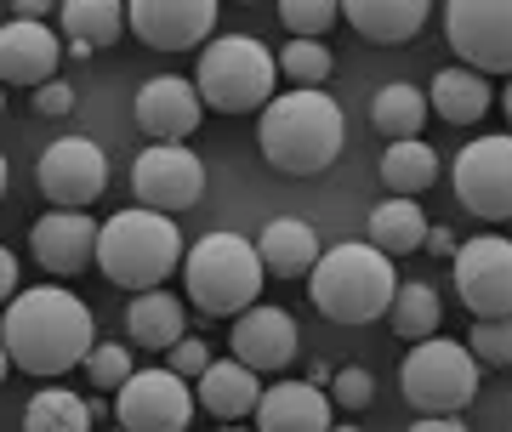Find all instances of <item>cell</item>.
<instances>
[{"instance_id":"obj_24","label":"cell","mask_w":512,"mask_h":432,"mask_svg":"<svg viewBox=\"0 0 512 432\" xmlns=\"http://www.w3.org/2000/svg\"><path fill=\"white\" fill-rule=\"evenodd\" d=\"M126 336L148 353H165L171 342H183V296H171V290H137L126 307Z\"/></svg>"},{"instance_id":"obj_2","label":"cell","mask_w":512,"mask_h":432,"mask_svg":"<svg viewBox=\"0 0 512 432\" xmlns=\"http://www.w3.org/2000/svg\"><path fill=\"white\" fill-rule=\"evenodd\" d=\"M342 143H348L342 103L325 86H291V91H279V97L262 103L256 148L285 177H319V171H330L336 154H342Z\"/></svg>"},{"instance_id":"obj_47","label":"cell","mask_w":512,"mask_h":432,"mask_svg":"<svg viewBox=\"0 0 512 432\" xmlns=\"http://www.w3.org/2000/svg\"><path fill=\"white\" fill-rule=\"evenodd\" d=\"M330 432H359V427H330Z\"/></svg>"},{"instance_id":"obj_11","label":"cell","mask_w":512,"mask_h":432,"mask_svg":"<svg viewBox=\"0 0 512 432\" xmlns=\"http://www.w3.org/2000/svg\"><path fill=\"white\" fill-rule=\"evenodd\" d=\"M35 188L52 199L57 211H86L109 188V154L92 137H57L35 160Z\"/></svg>"},{"instance_id":"obj_32","label":"cell","mask_w":512,"mask_h":432,"mask_svg":"<svg viewBox=\"0 0 512 432\" xmlns=\"http://www.w3.org/2000/svg\"><path fill=\"white\" fill-rule=\"evenodd\" d=\"M342 18V0H279V23L296 40H319L330 35V23Z\"/></svg>"},{"instance_id":"obj_13","label":"cell","mask_w":512,"mask_h":432,"mask_svg":"<svg viewBox=\"0 0 512 432\" xmlns=\"http://www.w3.org/2000/svg\"><path fill=\"white\" fill-rule=\"evenodd\" d=\"M456 199L478 222L512 216V137H473L456 154Z\"/></svg>"},{"instance_id":"obj_44","label":"cell","mask_w":512,"mask_h":432,"mask_svg":"<svg viewBox=\"0 0 512 432\" xmlns=\"http://www.w3.org/2000/svg\"><path fill=\"white\" fill-rule=\"evenodd\" d=\"M0 199H6V154H0Z\"/></svg>"},{"instance_id":"obj_33","label":"cell","mask_w":512,"mask_h":432,"mask_svg":"<svg viewBox=\"0 0 512 432\" xmlns=\"http://www.w3.org/2000/svg\"><path fill=\"white\" fill-rule=\"evenodd\" d=\"M131 370H137V353H131L126 342H92V353H86V376H92V387H103V393H114Z\"/></svg>"},{"instance_id":"obj_36","label":"cell","mask_w":512,"mask_h":432,"mask_svg":"<svg viewBox=\"0 0 512 432\" xmlns=\"http://www.w3.org/2000/svg\"><path fill=\"white\" fill-rule=\"evenodd\" d=\"M205 364H211V347H205L200 336H183V342L165 347V370H177L183 381H200Z\"/></svg>"},{"instance_id":"obj_5","label":"cell","mask_w":512,"mask_h":432,"mask_svg":"<svg viewBox=\"0 0 512 432\" xmlns=\"http://www.w3.org/2000/svg\"><path fill=\"white\" fill-rule=\"evenodd\" d=\"M262 256L245 234H205L188 245L183 256V290L188 307L205 313V319H239L245 307H256L262 296Z\"/></svg>"},{"instance_id":"obj_10","label":"cell","mask_w":512,"mask_h":432,"mask_svg":"<svg viewBox=\"0 0 512 432\" xmlns=\"http://www.w3.org/2000/svg\"><path fill=\"white\" fill-rule=\"evenodd\" d=\"M456 296L473 319H512V239L473 234L456 245Z\"/></svg>"},{"instance_id":"obj_34","label":"cell","mask_w":512,"mask_h":432,"mask_svg":"<svg viewBox=\"0 0 512 432\" xmlns=\"http://www.w3.org/2000/svg\"><path fill=\"white\" fill-rule=\"evenodd\" d=\"M467 353L490 370H507L512 364V319H473V336H467Z\"/></svg>"},{"instance_id":"obj_28","label":"cell","mask_w":512,"mask_h":432,"mask_svg":"<svg viewBox=\"0 0 512 432\" xmlns=\"http://www.w3.org/2000/svg\"><path fill=\"white\" fill-rule=\"evenodd\" d=\"M63 35L86 40L92 52L126 35V0H63Z\"/></svg>"},{"instance_id":"obj_6","label":"cell","mask_w":512,"mask_h":432,"mask_svg":"<svg viewBox=\"0 0 512 432\" xmlns=\"http://www.w3.org/2000/svg\"><path fill=\"white\" fill-rule=\"evenodd\" d=\"M274 52L251 35H217L200 46V69H194V91L205 108L217 114H262V103L274 97Z\"/></svg>"},{"instance_id":"obj_27","label":"cell","mask_w":512,"mask_h":432,"mask_svg":"<svg viewBox=\"0 0 512 432\" xmlns=\"http://www.w3.org/2000/svg\"><path fill=\"white\" fill-rule=\"evenodd\" d=\"M387 324H393V336H399V342H427V336H439V324H444L439 290L427 285V279L399 285V290H393V307H387Z\"/></svg>"},{"instance_id":"obj_14","label":"cell","mask_w":512,"mask_h":432,"mask_svg":"<svg viewBox=\"0 0 512 432\" xmlns=\"http://www.w3.org/2000/svg\"><path fill=\"white\" fill-rule=\"evenodd\" d=\"M126 29L148 52H194L217 29V0H126Z\"/></svg>"},{"instance_id":"obj_19","label":"cell","mask_w":512,"mask_h":432,"mask_svg":"<svg viewBox=\"0 0 512 432\" xmlns=\"http://www.w3.org/2000/svg\"><path fill=\"white\" fill-rule=\"evenodd\" d=\"M256 432H330V393L313 381H274L256 398Z\"/></svg>"},{"instance_id":"obj_16","label":"cell","mask_w":512,"mask_h":432,"mask_svg":"<svg viewBox=\"0 0 512 432\" xmlns=\"http://www.w3.org/2000/svg\"><path fill=\"white\" fill-rule=\"evenodd\" d=\"M205 120V103L194 80L183 74H154L143 91H137V131L148 143H188Z\"/></svg>"},{"instance_id":"obj_45","label":"cell","mask_w":512,"mask_h":432,"mask_svg":"<svg viewBox=\"0 0 512 432\" xmlns=\"http://www.w3.org/2000/svg\"><path fill=\"white\" fill-rule=\"evenodd\" d=\"M0 114H6V86H0Z\"/></svg>"},{"instance_id":"obj_31","label":"cell","mask_w":512,"mask_h":432,"mask_svg":"<svg viewBox=\"0 0 512 432\" xmlns=\"http://www.w3.org/2000/svg\"><path fill=\"white\" fill-rule=\"evenodd\" d=\"M279 74L285 80H296V86H319V80H330V69H336V57H330V46L325 40H285L279 46Z\"/></svg>"},{"instance_id":"obj_43","label":"cell","mask_w":512,"mask_h":432,"mask_svg":"<svg viewBox=\"0 0 512 432\" xmlns=\"http://www.w3.org/2000/svg\"><path fill=\"white\" fill-rule=\"evenodd\" d=\"M501 108H507V120H512V80H507V91H501Z\"/></svg>"},{"instance_id":"obj_4","label":"cell","mask_w":512,"mask_h":432,"mask_svg":"<svg viewBox=\"0 0 512 432\" xmlns=\"http://www.w3.org/2000/svg\"><path fill=\"white\" fill-rule=\"evenodd\" d=\"M97 268L103 279L120 290H160L171 273L183 268V234L165 211H148V205H131V211H114L109 222H97Z\"/></svg>"},{"instance_id":"obj_40","label":"cell","mask_w":512,"mask_h":432,"mask_svg":"<svg viewBox=\"0 0 512 432\" xmlns=\"http://www.w3.org/2000/svg\"><path fill=\"white\" fill-rule=\"evenodd\" d=\"M12 18H29V23H46V18H52V0H12Z\"/></svg>"},{"instance_id":"obj_39","label":"cell","mask_w":512,"mask_h":432,"mask_svg":"<svg viewBox=\"0 0 512 432\" xmlns=\"http://www.w3.org/2000/svg\"><path fill=\"white\" fill-rule=\"evenodd\" d=\"M421 251H433V256H456V234H450V228H427Z\"/></svg>"},{"instance_id":"obj_48","label":"cell","mask_w":512,"mask_h":432,"mask_svg":"<svg viewBox=\"0 0 512 432\" xmlns=\"http://www.w3.org/2000/svg\"><path fill=\"white\" fill-rule=\"evenodd\" d=\"M239 6H256V0H239Z\"/></svg>"},{"instance_id":"obj_12","label":"cell","mask_w":512,"mask_h":432,"mask_svg":"<svg viewBox=\"0 0 512 432\" xmlns=\"http://www.w3.org/2000/svg\"><path fill=\"white\" fill-rule=\"evenodd\" d=\"M131 194L148 211H188L205 194V160L188 143H148L131 160Z\"/></svg>"},{"instance_id":"obj_18","label":"cell","mask_w":512,"mask_h":432,"mask_svg":"<svg viewBox=\"0 0 512 432\" xmlns=\"http://www.w3.org/2000/svg\"><path fill=\"white\" fill-rule=\"evenodd\" d=\"M57 63H63V40L46 29V23L12 18L0 23V86H46L57 80Z\"/></svg>"},{"instance_id":"obj_41","label":"cell","mask_w":512,"mask_h":432,"mask_svg":"<svg viewBox=\"0 0 512 432\" xmlns=\"http://www.w3.org/2000/svg\"><path fill=\"white\" fill-rule=\"evenodd\" d=\"M410 432H467V427H461V415H421Z\"/></svg>"},{"instance_id":"obj_23","label":"cell","mask_w":512,"mask_h":432,"mask_svg":"<svg viewBox=\"0 0 512 432\" xmlns=\"http://www.w3.org/2000/svg\"><path fill=\"white\" fill-rule=\"evenodd\" d=\"M490 103H495L490 80L478 69H467V63L439 69L433 74V91H427V108H433L439 120H450V126H478V120L490 114Z\"/></svg>"},{"instance_id":"obj_15","label":"cell","mask_w":512,"mask_h":432,"mask_svg":"<svg viewBox=\"0 0 512 432\" xmlns=\"http://www.w3.org/2000/svg\"><path fill=\"white\" fill-rule=\"evenodd\" d=\"M228 342H234V359L256 376H279L285 364L302 353V330L285 307H245L228 330Z\"/></svg>"},{"instance_id":"obj_30","label":"cell","mask_w":512,"mask_h":432,"mask_svg":"<svg viewBox=\"0 0 512 432\" xmlns=\"http://www.w3.org/2000/svg\"><path fill=\"white\" fill-rule=\"evenodd\" d=\"M23 432H92V404L69 387H40L23 410Z\"/></svg>"},{"instance_id":"obj_20","label":"cell","mask_w":512,"mask_h":432,"mask_svg":"<svg viewBox=\"0 0 512 432\" xmlns=\"http://www.w3.org/2000/svg\"><path fill=\"white\" fill-rule=\"evenodd\" d=\"M256 398H262V376L245 370L239 359H211L200 370V381H194V404H200L205 415H217L222 427L239 421V415H251Z\"/></svg>"},{"instance_id":"obj_38","label":"cell","mask_w":512,"mask_h":432,"mask_svg":"<svg viewBox=\"0 0 512 432\" xmlns=\"http://www.w3.org/2000/svg\"><path fill=\"white\" fill-rule=\"evenodd\" d=\"M12 296H18V256L0 245V307L12 302Z\"/></svg>"},{"instance_id":"obj_29","label":"cell","mask_w":512,"mask_h":432,"mask_svg":"<svg viewBox=\"0 0 512 432\" xmlns=\"http://www.w3.org/2000/svg\"><path fill=\"white\" fill-rule=\"evenodd\" d=\"M370 126L382 131L387 143H404V137H421L427 126V91L416 86H382L376 91V103H370Z\"/></svg>"},{"instance_id":"obj_37","label":"cell","mask_w":512,"mask_h":432,"mask_svg":"<svg viewBox=\"0 0 512 432\" xmlns=\"http://www.w3.org/2000/svg\"><path fill=\"white\" fill-rule=\"evenodd\" d=\"M29 108L40 120H63V114H74V86L69 80H46V86L29 91Z\"/></svg>"},{"instance_id":"obj_17","label":"cell","mask_w":512,"mask_h":432,"mask_svg":"<svg viewBox=\"0 0 512 432\" xmlns=\"http://www.w3.org/2000/svg\"><path fill=\"white\" fill-rule=\"evenodd\" d=\"M29 256H35L52 279H74V273L92 268V256H97V222L86 211H57L52 205V211L29 228Z\"/></svg>"},{"instance_id":"obj_22","label":"cell","mask_w":512,"mask_h":432,"mask_svg":"<svg viewBox=\"0 0 512 432\" xmlns=\"http://www.w3.org/2000/svg\"><path fill=\"white\" fill-rule=\"evenodd\" d=\"M251 245L262 256V273H274V279H308L313 262H319V234L302 216H274Z\"/></svg>"},{"instance_id":"obj_46","label":"cell","mask_w":512,"mask_h":432,"mask_svg":"<svg viewBox=\"0 0 512 432\" xmlns=\"http://www.w3.org/2000/svg\"><path fill=\"white\" fill-rule=\"evenodd\" d=\"M222 432H245V427H234V421H228V427H222Z\"/></svg>"},{"instance_id":"obj_25","label":"cell","mask_w":512,"mask_h":432,"mask_svg":"<svg viewBox=\"0 0 512 432\" xmlns=\"http://www.w3.org/2000/svg\"><path fill=\"white\" fill-rule=\"evenodd\" d=\"M439 177H444V165H439V148H433V143H421V137L387 143V154H382V182H387V194L421 199Z\"/></svg>"},{"instance_id":"obj_3","label":"cell","mask_w":512,"mask_h":432,"mask_svg":"<svg viewBox=\"0 0 512 432\" xmlns=\"http://www.w3.org/2000/svg\"><path fill=\"white\" fill-rule=\"evenodd\" d=\"M393 290H399L393 256H382L370 239H342V245L319 251V262H313V273H308V302L319 307L330 324L387 319Z\"/></svg>"},{"instance_id":"obj_7","label":"cell","mask_w":512,"mask_h":432,"mask_svg":"<svg viewBox=\"0 0 512 432\" xmlns=\"http://www.w3.org/2000/svg\"><path fill=\"white\" fill-rule=\"evenodd\" d=\"M399 393L421 415H461L478 398V359L467 353V342H444V336L410 342L399 364Z\"/></svg>"},{"instance_id":"obj_1","label":"cell","mask_w":512,"mask_h":432,"mask_svg":"<svg viewBox=\"0 0 512 432\" xmlns=\"http://www.w3.org/2000/svg\"><path fill=\"white\" fill-rule=\"evenodd\" d=\"M0 342H6L12 370L23 376H69L92 353L97 319L69 285H29L0 307Z\"/></svg>"},{"instance_id":"obj_35","label":"cell","mask_w":512,"mask_h":432,"mask_svg":"<svg viewBox=\"0 0 512 432\" xmlns=\"http://www.w3.org/2000/svg\"><path fill=\"white\" fill-rule=\"evenodd\" d=\"M330 404H342V410H365L370 398H376V376L370 370H359V364H342L336 376H330Z\"/></svg>"},{"instance_id":"obj_42","label":"cell","mask_w":512,"mask_h":432,"mask_svg":"<svg viewBox=\"0 0 512 432\" xmlns=\"http://www.w3.org/2000/svg\"><path fill=\"white\" fill-rule=\"evenodd\" d=\"M12 376V359H6V342H0V381Z\"/></svg>"},{"instance_id":"obj_21","label":"cell","mask_w":512,"mask_h":432,"mask_svg":"<svg viewBox=\"0 0 512 432\" xmlns=\"http://www.w3.org/2000/svg\"><path fill=\"white\" fill-rule=\"evenodd\" d=\"M427 12H433V0H342V18L370 46H404V40H416Z\"/></svg>"},{"instance_id":"obj_9","label":"cell","mask_w":512,"mask_h":432,"mask_svg":"<svg viewBox=\"0 0 512 432\" xmlns=\"http://www.w3.org/2000/svg\"><path fill=\"white\" fill-rule=\"evenodd\" d=\"M194 387L177 370H131L114 387V421L120 432H188L194 421Z\"/></svg>"},{"instance_id":"obj_26","label":"cell","mask_w":512,"mask_h":432,"mask_svg":"<svg viewBox=\"0 0 512 432\" xmlns=\"http://www.w3.org/2000/svg\"><path fill=\"white\" fill-rule=\"evenodd\" d=\"M421 239H427V211H421L416 199L387 194L370 211V245L382 256H410V251H421Z\"/></svg>"},{"instance_id":"obj_8","label":"cell","mask_w":512,"mask_h":432,"mask_svg":"<svg viewBox=\"0 0 512 432\" xmlns=\"http://www.w3.org/2000/svg\"><path fill=\"white\" fill-rule=\"evenodd\" d=\"M444 40L478 74H512V0H444Z\"/></svg>"}]
</instances>
